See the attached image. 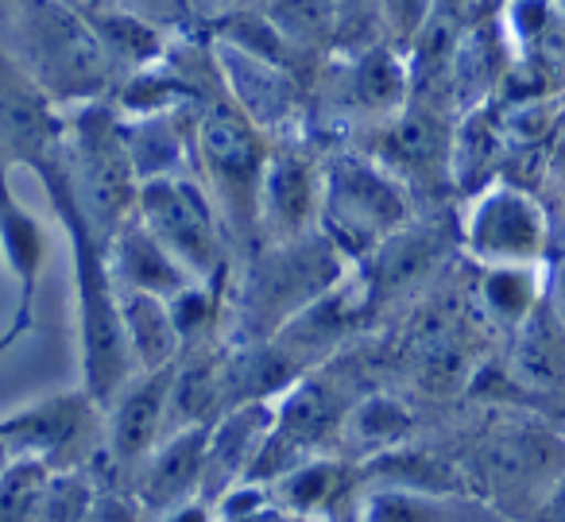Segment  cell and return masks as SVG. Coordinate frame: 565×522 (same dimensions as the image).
<instances>
[{
    "instance_id": "obj_15",
    "label": "cell",
    "mask_w": 565,
    "mask_h": 522,
    "mask_svg": "<svg viewBox=\"0 0 565 522\" xmlns=\"http://www.w3.org/2000/svg\"><path fill=\"white\" fill-rule=\"evenodd\" d=\"M171 383L174 364L159 372H136L105 403V460L125 483L171 434Z\"/></svg>"
},
{
    "instance_id": "obj_1",
    "label": "cell",
    "mask_w": 565,
    "mask_h": 522,
    "mask_svg": "<svg viewBox=\"0 0 565 522\" xmlns=\"http://www.w3.org/2000/svg\"><path fill=\"white\" fill-rule=\"evenodd\" d=\"M63 159V156H58ZM35 171L58 225L71 248V279H74V337H78V383L97 398L109 403L120 387L136 375L132 352H128L125 318H120V287L109 271L105 241L94 233L82 210L74 205L63 179V163Z\"/></svg>"
},
{
    "instance_id": "obj_8",
    "label": "cell",
    "mask_w": 565,
    "mask_h": 522,
    "mask_svg": "<svg viewBox=\"0 0 565 522\" xmlns=\"http://www.w3.org/2000/svg\"><path fill=\"white\" fill-rule=\"evenodd\" d=\"M4 457L43 460L51 472L105 465V406L86 387H66L12 406L0 418Z\"/></svg>"
},
{
    "instance_id": "obj_26",
    "label": "cell",
    "mask_w": 565,
    "mask_h": 522,
    "mask_svg": "<svg viewBox=\"0 0 565 522\" xmlns=\"http://www.w3.org/2000/svg\"><path fill=\"white\" fill-rule=\"evenodd\" d=\"M546 267H480L477 302L484 321L503 337H515L531 313L546 302Z\"/></svg>"
},
{
    "instance_id": "obj_9",
    "label": "cell",
    "mask_w": 565,
    "mask_h": 522,
    "mask_svg": "<svg viewBox=\"0 0 565 522\" xmlns=\"http://www.w3.org/2000/svg\"><path fill=\"white\" fill-rule=\"evenodd\" d=\"M472 480L484 491V503L500 514H523L542 503L550 488L565 476V437L539 422H508L477 445Z\"/></svg>"
},
{
    "instance_id": "obj_4",
    "label": "cell",
    "mask_w": 565,
    "mask_h": 522,
    "mask_svg": "<svg viewBox=\"0 0 565 522\" xmlns=\"http://www.w3.org/2000/svg\"><path fill=\"white\" fill-rule=\"evenodd\" d=\"M63 179L82 217L94 225L105 244L136 217L140 205V174L128 156L125 117L109 102H89L71 109L63 143Z\"/></svg>"
},
{
    "instance_id": "obj_34",
    "label": "cell",
    "mask_w": 565,
    "mask_h": 522,
    "mask_svg": "<svg viewBox=\"0 0 565 522\" xmlns=\"http://www.w3.org/2000/svg\"><path fill=\"white\" fill-rule=\"evenodd\" d=\"M252 9H259V0H213V20L236 17V12H252Z\"/></svg>"
},
{
    "instance_id": "obj_17",
    "label": "cell",
    "mask_w": 565,
    "mask_h": 522,
    "mask_svg": "<svg viewBox=\"0 0 565 522\" xmlns=\"http://www.w3.org/2000/svg\"><path fill=\"white\" fill-rule=\"evenodd\" d=\"M369 136H376V143H361V148L372 159H380L392 174H399L411 190L418 182H434L438 174H449V167H454V143L430 109L407 105L395 117L372 125Z\"/></svg>"
},
{
    "instance_id": "obj_22",
    "label": "cell",
    "mask_w": 565,
    "mask_h": 522,
    "mask_svg": "<svg viewBox=\"0 0 565 522\" xmlns=\"http://www.w3.org/2000/svg\"><path fill=\"white\" fill-rule=\"evenodd\" d=\"M508 341L511 383L534 398H562L565 403V318L550 302V290L546 302L531 313V321Z\"/></svg>"
},
{
    "instance_id": "obj_6",
    "label": "cell",
    "mask_w": 565,
    "mask_h": 522,
    "mask_svg": "<svg viewBox=\"0 0 565 522\" xmlns=\"http://www.w3.org/2000/svg\"><path fill=\"white\" fill-rule=\"evenodd\" d=\"M415 190L387 171L364 148L333 151L326 159L322 233L349 264L376 256L384 244L407 233Z\"/></svg>"
},
{
    "instance_id": "obj_2",
    "label": "cell",
    "mask_w": 565,
    "mask_h": 522,
    "mask_svg": "<svg viewBox=\"0 0 565 522\" xmlns=\"http://www.w3.org/2000/svg\"><path fill=\"white\" fill-rule=\"evenodd\" d=\"M4 58L63 109L117 94V71L78 0H4Z\"/></svg>"
},
{
    "instance_id": "obj_23",
    "label": "cell",
    "mask_w": 565,
    "mask_h": 522,
    "mask_svg": "<svg viewBox=\"0 0 565 522\" xmlns=\"http://www.w3.org/2000/svg\"><path fill=\"white\" fill-rule=\"evenodd\" d=\"M105 256H109V271L117 279V287L132 290V295L174 298L194 283V275L171 256V248L140 217H132L105 244Z\"/></svg>"
},
{
    "instance_id": "obj_11",
    "label": "cell",
    "mask_w": 565,
    "mask_h": 522,
    "mask_svg": "<svg viewBox=\"0 0 565 522\" xmlns=\"http://www.w3.org/2000/svg\"><path fill=\"white\" fill-rule=\"evenodd\" d=\"M326 159L302 136H282L259 190V248L322 233Z\"/></svg>"
},
{
    "instance_id": "obj_29",
    "label": "cell",
    "mask_w": 565,
    "mask_h": 522,
    "mask_svg": "<svg viewBox=\"0 0 565 522\" xmlns=\"http://www.w3.org/2000/svg\"><path fill=\"white\" fill-rule=\"evenodd\" d=\"M51 468L32 457H4L0 468V522H40Z\"/></svg>"
},
{
    "instance_id": "obj_36",
    "label": "cell",
    "mask_w": 565,
    "mask_h": 522,
    "mask_svg": "<svg viewBox=\"0 0 565 522\" xmlns=\"http://www.w3.org/2000/svg\"><path fill=\"white\" fill-rule=\"evenodd\" d=\"M78 4H113V0H78Z\"/></svg>"
},
{
    "instance_id": "obj_37",
    "label": "cell",
    "mask_w": 565,
    "mask_h": 522,
    "mask_svg": "<svg viewBox=\"0 0 565 522\" xmlns=\"http://www.w3.org/2000/svg\"><path fill=\"white\" fill-rule=\"evenodd\" d=\"M557 4H562V9H565V0H557Z\"/></svg>"
},
{
    "instance_id": "obj_7",
    "label": "cell",
    "mask_w": 565,
    "mask_h": 522,
    "mask_svg": "<svg viewBox=\"0 0 565 522\" xmlns=\"http://www.w3.org/2000/svg\"><path fill=\"white\" fill-rule=\"evenodd\" d=\"M136 217L171 248V256L194 275V283L228 287L236 275V252L225 217L198 174L156 179L140 187Z\"/></svg>"
},
{
    "instance_id": "obj_18",
    "label": "cell",
    "mask_w": 565,
    "mask_h": 522,
    "mask_svg": "<svg viewBox=\"0 0 565 522\" xmlns=\"http://www.w3.org/2000/svg\"><path fill=\"white\" fill-rule=\"evenodd\" d=\"M279 426V398H259L225 411L210 426V457H205V503H217L228 488L244 483L264 452L267 437Z\"/></svg>"
},
{
    "instance_id": "obj_25",
    "label": "cell",
    "mask_w": 565,
    "mask_h": 522,
    "mask_svg": "<svg viewBox=\"0 0 565 522\" xmlns=\"http://www.w3.org/2000/svg\"><path fill=\"white\" fill-rule=\"evenodd\" d=\"M411 429H415V414L403 398L387 395V391H372L361 395L353 406H345V418H341V457L356 460V465H369L380 452H392L399 445H407Z\"/></svg>"
},
{
    "instance_id": "obj_10",
    "label": "cell",
    "mask_w": 565,
    "mask_h": 522,
    "mask_svg": "<svg viewBox=\"0 0 565 522\" xmlns=\"http://www.w3.org/2000/svg\"><path fill=\"white\" fill-rule=\"evenodd\" d=\"M461 248L477 267H546L550 217L515 182L472 190L461 210Z\"/></svg>"
},
{
    "instance_id": "obj_20",
    "label": "cell",
    "mask_w": 565,
    "mask_h": 522,
    "mask_svg": "<svg viewBox=\"0 0 565 522\" xmlns=\"http://www.w3.org/2000/svg\"><path fill=\"white\" fill-rule=\"evenodd\" d=\"M205 102L174 105L159 113H136L125 117L128 156L136 163L140 182L179 179V174H198V117Z\"/></svg>"
},
{
    "instance_id": "obj_16",
    "label": "cell",
    "mask_w": 565,
    "mask_h": 522,
    "mask_svg": "<svg viewBox=\"0 0 565 522\" xmlns=\"http://www.w3.org/2000/svg\"><path fill=\"white\" fill-rule=\"evenodd\" d=\"M364 491H369L364 465L341 452H315L271 483L275 503L307 522H341V514L356 522Z\"/></svg>"
},
{
    "instance_id": "obj_33",
    "label": "cell",
    "mask_w": 565,
    "mask_h": 522,
    "mask_svg": "<svg viewBox=\"0 0 565 522\" xmlns=\"http://www.w3.org/2000/svg\"><path fill=\"white\" fill-rule=\"evenodd\" d=\"M526 522H565V476L542 496V503L534 507Z\"/></svg>"
},
{
    "instance_id": "obj_24",
    "label": "cell",
    "mask_w": 565,
    "mask_h": 522,
    "mask_svg": "<svg viewBox=\"0 0 565 522\" xmlns=\"http://www.w3.org/2000/svg\"><path fill=\"white\" fill-rule=\"evenodd\" d=\"M356 522H500V511L472 491H407V488H369Z\"/></svg>"
},
{
    "instance_id": "obj_31",
    "label": "cell",
    "mask_w": 565,
    "mask_h": 522,
    "mask_svg": "<svg viewBox=\"0 0 565 522\" xmlns=\"http://www.w3.org/2000/svg\"><path fill=\"white\" fill-rule=\"evenodd\" d=\"M86 522H156V519H151V511L140 503V496H136V491L113 472L109 460H105L102 491H97V503Z\"/></svg>"
},
{
    "instance_id": "obj_3",
    "label": "cell",
    "mask_w": 565,
    "mask_h": 522,
    "mask_svg": "<svg viewBox=\"0 0 565 522\" xmlns=\"http://www.w3.org/2000/svg\"><path fill=\"white\" fill-rule=\"evenodd\" d=\"M271 136L252 125L225 94L205 102L198 117V179L205 182L225 217L241 267L259 252V190L271 163Z\"/></svg>"
},
{
    "instance_id": "obj_21",
    "label": "cell",
    "mask_w": 565,
    "mask_h": 522,
    "mask_svg": "<svg viewBox=\"0 0 565 522\" xmlns=\"http://www.w3.org/2000/svg\"><path fill=\"white\" fill-rule=\"evenodd\" d=\"M0 236H4V259H9V275L17 283V306H12V326L4 333V349L20 341L32 329L35 318V295H40L43 267L51 259V233L32 210L20 205V198L9 190L4 198V221H0Z\"/></svg>"
},
{
    "instance_id": "obj_12",
    "label": "cell",
    "mask_w": 565,
    "mask_h": 522,
    "mask_svg": "<svg viewBox=\"0 0 565 522\" xmlns=\"http://www.w3.org/2000/svg\"><path fill=\"white\" fill-rule=\"evenodd\" d=\"M322 102L338 120L372 128L411 105V63L392 43L341 51L322 82Z\"/></svg>"
},
{
    "instance_id": "obj_14",
    "label": "cell",
    "mask_w": 565,
    "mask_h": 522,
    "mask_svg": "<svg viewBox=\"0 0 565 522\" xmlns=\"http://www.w3.org/2000/svg\"><path fill=\"white\" fill-rule=\"evenodd\" d=\"M0 148H4V167L12 171H43L63 156L66 125L71 109L43 94L20 66L4 58L0 66Z\"/></svg>"
},
{
    "instance_id": "obj_30",
    "label": "cell",
    "mask_w": 565,
    "mask_h": 522,
    "mask_svg": "<svg viewBox=\"0 0 565 522\" xmlns=\"http://www.w3.org/2000/svg\"><path fill=\"white\" fill-rule=\"evenodd\" d=\"M102 472H105V465L51 476L40 522H86L97 503V491H102Z\"/></svg>"
},
{
    "instance_id": "obj_5",
    "label": "cell",
    "mask_w": 565,
    "mask_h": 522,
    "mask_svg": "<svg viewBox=\"0 0 565 522\" xmlns=\"http://www.w3.org/2000/svg\"><path fill=\"white\" fill-rule=\"evenodd\" d=\"M349 259L326 241V233L302 236L291 244H264L244 264L236 290L241 337L236 341H271L282 326H291L318 298L349 279Z\"/></svg>"
},
{
    "instance_id": "obj_32",
    "label": "cell",
    "mask_w": 565,
    "mask_h": 522,
    "mask_svg": "<svg viewBox=\"0 0 565 522\" xmlns=\"http://www.w3.org/2000/svg\"><path fill=\"white\" fill-rule=\"evenodd\" d=\"M113 4H120L125 12H132V17L148 20V24L163 28V32H186L190 24H194V12H190L186 0H113Z\"/></svg>"
},
{
    "instance_id": "obj_19",
    "label": "cell",
    "mask_w": 565,
    "mask_h": 522,
    "mask_svg": "<svg viewBox=\"0 0 565 522\" xmlns=\"http://www.w3.org/2000/svg\"><path fill=\"white\" fill-rule=\"evenodd\" d=\"M210 426H190L179 429V434H167L159 441V449L128 480V488L140 496V503L151 511V519L190 503V499H202L205 457H210Z\"/></svg>"
},
{
    "instance_id": "obj_28",
    "label": "cell",
    "mask_w": 565,
    "mask_h": 522,
    "mask_svg": "<svg viewBox=\"0 0 565 522\" xmlns=\"http://www.w3.org/2000/svg\"><path fill=\"white\" fill-rule=\"evenodd\" d=\"M364 480L369 488H407V491H438V496H454V491H472L469 472L457 468L434 449H418V445H399L392 452H380L364 465ZM477 496V491H472Z\"/></svg>"
},
{
    "instance_id": "obj_27",
    "label": "cell",
    "mask_w": 565,
    "mask_h": 522,
    "mask_svg": "<svg viewBox=\"0 0 565 522\" xmlns=\"http://www.w3.org/2000/svg\"><path fill=\"white\" fill-rule=\"evenodd\" d=\"M120 318H125V337L136 372H159V367H171L182 360L186 344H182L167 298L120 290Z\"/></svg>"
},
{
    "instance_id": "obj_13",
    "label": "cell",
    "mask_w": 565,
    "mask_h": 522,
    "mask_svg": "<svg viewBox=\"0 0 565 522\" xmlns=\"http://www.w3.org/2000/svg\"><path fill=\"white\" fill-rule=\"evenodd\" d=\"M213 40V58H217V78L221 94L252 120L264 128L271 140L282 136H299L302 109H307V86L302 74L291 66H279L271 58H259L252 51L225 43L217 35Z\"/></svg>"
},
{
    "instance_id": "obj_35",
    "label": "cell",
    "mask_w": 565,
    "mask_h": 522,
    "mask_svg": "<svg viewBox=\"0 0 565 522\" xmlns=\"http://www.w3.org/2000/svg\"><path fill=\"white\" fill-rule=\"evenodd\" d=\"M190 12H194V24H202V20H210L213 24V0H186Z\"/></svg>"
}]
</instances>
